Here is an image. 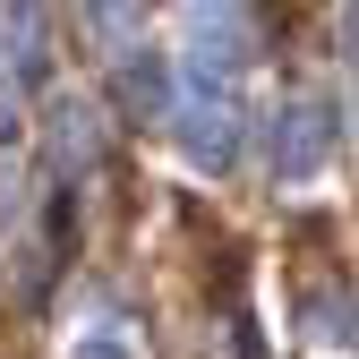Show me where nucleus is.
Segmentation results:
<instances>
[{
    "label": "nucleus",
    "instance_id": "1",
    "mask_svg": "<svg viewBox=\"0 0 359 359\" xmlns=\"http://www.w3.org/2000/svg\"><path fill=\"white\" fill-rule=\"evenodd\" d=\"M334 137H342V111L325 95H291L274 103V120H265V154H274V180H317L334 163Z\"/></svg>",
    "mask_w": 359,
    "mask_h": 359
},
{
    "label": "nucleus",
    "instance_id": "2",
    "mask_svg": "<svg viewBox=\"0 0 359 359\" xmlns=\"http://www.w3.org/2000/svg\"><path fill=\"white\" fill-rule=\"evenodd\" d=\"M248 60V18L240 9H189V95H231V77Z\"/></svg>",
    "mask_w": 359,
    "mask_h": 359
},
{
    "label": "nucleus",
    "instance_id": "3",
    "mask_svg": "<svg viewBox=\"0 0 359 359\" xmlns=\"http://www.w3.org/2000/svg\"><path fill=\"white\" fill-rule=\"evenodd\" d=\"M171 120H180V154L197 171H231L240 163V103L231 95H189Z\"/></svg>",
    "mask_w": 359,
    "mask_h": 359
},
{
    "label": "nucleus",
    "instance_id": "4",
    "mask_svg": "<svg viewBox=\"0 0 359 359\" xmlns=\"http://www.w3.org/2000/svg\"><path fill=\"white\" fill-rule=\"evenodd\" d=\"M43 154H52L60 180L69 171H95V154H103V111L77 103V95H60L52 111H43Z\"/></svg>",
    "mask_w": 359,
    "mask_h": 359
},
{
    "label": "nucleus",
    "instance_id": "5",
    "mask_svg": "<svg viewBox=\"0 0 359 359\" xmlns=\"http://www.w3.org/2000/svg\"><path fill=\"white\" fill-rule=\"evenodd\" d=\"M111 103H120L128 120H171V60H163V52H120Z\"/></svg>",
    "mask_w": 359,
    "mask_h": 359
},
{
    "label": "nucleus",
    "instance_id": "6",
    "mask_svg": "<svg viewBox=\"0 0 359 359\" xmlns=\"http://www.w3.org/2000/svg\"><path fill=\"white\" fill-rule=\"evenodd\" d=\"M308 317H317V334H325V342H351V351H359V299L325 291V299H308Z\"/></svg>",
    "mask_w": 359,
    "mask_h": 359
},
{
    "label": "nucleus",
    "instance_id": "7",
    "mask_svg": "<svg viewBox=\"0 0 359 359\" xmlns=\"http://www.w3.org/2000/svg\"><path fill=\"white\" fill-rule=\"evenodd\" d=\"M86 26H95V34H111V43H137V34H146V9H95Z\"/></svg>",
    "mask_w": 359,
    "mask_h": 359
},
{
    "label": "nucleus",
    "instance_id": "8",
    "mask_svg": "<svg viewBox=\"0 0 359 359\" xmlns=\"http://www.w3.org/2000/svg\"><path fill=\"white\" fill-rule=\"evenodd\" d=\"M69 359H128V342H111V334H86Z\"/></svg>",
    "mask_w": 359,
    "mask_h": 359
},
{
    "label": "nucleus",
    "instance_id": "9",
    "mask_svg": "<svg viewBox=\"0 0 359 359\" xmlns=\"http://www.w3.org/2000/svg\"><path fill=\"white\" fill-rule=\"evenodd\" d=\"M18 137V95H0V146Z\"/></svg>",
    "mask_w": 359,
    "mask_h": 359
},
{
    "label": "nucleus",
    "instance_id": "10",
    "mask_svg": "<svg viewBox=\"0 0 359 359\" xmlns=\"http://www.w3.org/2000/svg\"><path fill=\"white\" fill-rule=\"evenodd\" d=\"M342 52H351V60H359V9H351V18H342Z\"/></svg>",
    "mask_w": 359,
    "mask_h": 359
}]
</instances>
